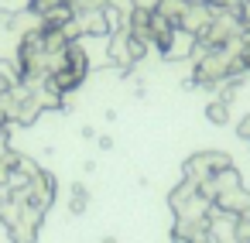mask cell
Segmentation results:
<instances>
[{"label":"cell","instance_id":"1","mask_svg":"<svg viewBox=\"0 0 250 243\" xmlns=\"http://www.w3.org/2000/svg\"><path fill=\"white\" fill-rule=\"evenodd\" d=\"M229 164H233V158H229L226 151H199V154H192V158L182 164V171H185L188 182L206 185L216 171H223V168H229Z\"/></svg>","mask_w":250,"mask_h":243},{"label":"cell","instance_id":"2","mask_svg":"<svg viewBox=\"0 0 250 243\" xmlns=\"http://www.w3.org/2000/svg\"><path fill=\"white\" fill-rule=\"evenodd\" d=\"M171 240L175 243H212V236H209V216H195V219L175 216Z\"/></svg>","mask_w":250,"mask_h":243},{"label":"cell","instance_id":"3","mask_svg":"<svg viewBox=\"0 0 250 243\" xmlns=\"http://www.w3.org/2000/svg\"><path fill=\"white\" fill-rule=\"evenodd\" d=\"M42 209H35V205H24L21 209V216H18V223H11L7 226V236H11V243H35L38 240V229H42Z\"/></svg>","mask_w":250,"mask_h":243},{"label":"cell","instance_id":"4","mask_svg":"<svg viewBox=\"0 0 250 243\" xmlns=\"http://www.w3.org/2000/svg\"><path fill=\"white\" fill-rule=\"evenodd\" d=\"M55 175H48V171H38L31 182H28V205H35V209H48L52 202H55Z\"/></svg>","mask_w":250,"mask_h":243},{"label":"cell","instance_id":"5","mask_svg":"<svg viewBox=\"0 0 250 243\" xmlns=\"http://www.w3.org/2000/svg\"><path fill=\"white\" fill-rule=\"evenodd\" d=\"M212 18H216V7H209V4H188V11L178 21V31H188L199 41V35L212 24Z\"/></svg>","mask_w":250,"mask_h":243},{"label":"cell","instance_id":"6","mask_svg":"<svg viewBox=\"0 0 250 243\" xmlns=\"http://www.w3.org/2000/svg\"><path fill=\"white\" fill-rule=\"evenodd\" d=\"M21 41H24V38L11 28V11H0V62H11V65H14Z\"/></svg>","mask_w":250,"mask_h":243},{"label":"cell","instance_id":"7","mask_svg":"<svg viewBox=\"0 0 250 243\" xmlns=\"http://www.w3.org/2000/svg\"><path fill=\"white\" fill-rule=\"evenodd\" d=\"M202 188V195H209V199H216V195H223V192H233V188H243V178H240V171L229 164V168H223V171H216L206 185H199Z\"/></svg>","mask_w":250,"mask_h":243},{"label":"cell","instance_id":"8","mask_svg":"<svg viewBox=\"0 0 250 243\" xmlns=\"http://www.w3.org/2000/svg\"><path fill=\"white\" fill-rule=\"evenodd\" d=\"M209 236H212V243H236V216L212 209L209 212Z\"/></svg>","mask_w":250,"mask_h":243},{"label":"cell","instance_id":"9","mask_svg":"<svg viewBox=\"0 0 250 243\" xmlns=\"http://www.w3.org/2000/svg\"><path fill=\"white\" fill-rule=\"evenodd\" d=\"M212 209L219 212H229V216H243L250 209V188H233V192H223L212 199Z\"/></svg>","mask_w":250,"mask_h":243},{"label":"cell","instance_id":"10","mask_svg":"<svg viewBox=\"0 0 250 243\" xmlns=\"http://www.w3.org/2000/svg\"><path fill=\"white\" fill-rule=\"evenodd\" d=\"M195 48H199V41H195L188 31H175L171 45L165 48V59H168V62H182V59H192Z\"/></svg>","mask_w":250,"mask_h":243},{"label":"cell","instance_id":"11","mask_svg":"<svg viewBox=\"0 0 250 243\" xmlns=\"http://www.w3.org/2000/svg\"><path fill=\"white\" fill-rule=\"evenodd\" d=\"M83 79H86V76H79V72H72L69 65H62V69H55V72H52V76H48L45 82H48L52 89H59L62 96H69V93H76V89L83 86Z\"/></svg>","mask_w":250,"mask_h":243},{"label":"cell","instance_id":"12","mask_svg":"<svg viewBox=\"0 0 250 243\" xmlns=\"http://www.w3.org/2000/svg\"><path fill=\"white\" fill-rule=\"evenodd\" d=\"M113 41H110V52H106V59L113 62V65H120V69H130L134 65V59H130V45H127V31H120V35H110Z\"/></svg>","mask_w":250,"mask_h":243},{"label":"cell","instance_id":"13","mask_svg":"<svg viewBox=\"0 0 250 243\" xmlns=\"http://www.w3.org/2000/svg\"><path fill=\"white\" fill-rule=\"evenodd\" d=\"M65 65H69L72 72H79V76L89 72V55H86L83 41H69V48H65Z\"/></svg>","mask_w":250,"mask_h":243},{"label":"cell","instance_id":"14","mask_svg":"<svg viewBox=\"0 0 250 243\" xmlns=\"http://www.w3.org/2000/svg\"><path fill=\"white\" fill-rule=\"evenodd\" d=\"M154 11L161 14V18H168L175 28H178V21H182V14L188 11V0H158L154 4Z\"/></svg>","mask_w":250,"mask_h":243},{"label":"cell","instance_id":"15","mask_svg":"<svg viewBox=\"0 0 250 243\" xmlns=\"http://www.w3.org/2000/svg\"><path fill=\"white\" fill-rule=\"evenodd\" d=\"M206 117H209V123H216V127L229 123V103H223V100H212V103L206 106Z\"/></svg>","mask_w":250,"mask_h":243},{"label":"cell","instance_id":"16","mask_svg":"<svg viewBox=\"0 0 250 243\" xmlns=\"http://www.w3.org/2000/svg\"><path fill=\"white\" fill-rule=\"evenodd\" d=\"M62 4H65V0H31L28 7H31V11H35V14H38V18L45 21V18H52V14H55V11H59Z\"/></svg>","mask_w":250,"mask_h":243},{"label":"cell","instance_id":"17","mask_svg":"<svg viewBox=\"0 0 250 243\" xmlns=\"http://www.w3.org/2000/svg\"><path fill=\"white\" fill-rule=\"evenodd\" d=\"M89 205V195H86V188L83 185H72V199H69V212L72 216H79L83 209Z\"/></svg>","mask_w":250,"mask_h":243},{"label":"cell","instance_id":"18","mask_svg":"<svg viewBox=\"0 0 250 243\" xmlns=\"http://www.w3.org/2000/svg\"><path fill=\"white\" fill-rule=\"evenodd\" d=\"M236 243H250V216H236Z\"/></svg>","mask_w":250,"mask_h":243},{"label":"cell","instance_id":"19","mask_svg":"<svg viewBox=\"0 0 250 243\" xmlns=\"http://www.w3.org/2000/svg\"><path fill=\"white\" fill-rule=\"evenodd\" d=\"M240 59H243V69L250 72V31H243V48H240Z\"/></svg>","mask_w":250,"mask_h":243},{"label":"cell","instance_id":"20","mask_svg":"<svg viewBox=\"0 0 250 243\" xmlns=\"http://www.w3.org/2000/svg\"><path fill=\"white\" fill-rule=\"evenodd\" d=\"M236 134H240V141H250V117H243V120H240Z\"/></svg>","mask_w":250,"mask_h":243},{"label":"cell","instance_id":"21","mask_svg":"<svg viewBox=\"0 0 250 243\" xmlns=\"http://www.w3.org/2000/svg\"><path fill=\"white\" fill-rule=\"evenodd\" d=\"M134 4H137V7H154L158 0H134Z\"/></svg>","mask_w":250,"mask_h":243},{"label":"cell","instance_id":"22","mask_svg":"<svg viewBox=\"0 0 250 243\" xmlns=\"http://www.w3.org/2000/svg\"><path fill=\"white\" fill-rule=\"evenodd\" d=\"M243 216H250V209H247V212H243Z\"/></svg>","mask_w":250,"mask_h":243},{"label":"cell","instance_id":"23","mask_svg":"<svg viewBox=\"0 0 250 243\" xmlns=\"http://www.w3.org/2000/svg\"><path fill=\"white\" fill-rule=\"evenodd\" d=\"M106 243H113V240H106Z\"/></svg>","mask_w":250,"mask_h":243}]
</instances>
